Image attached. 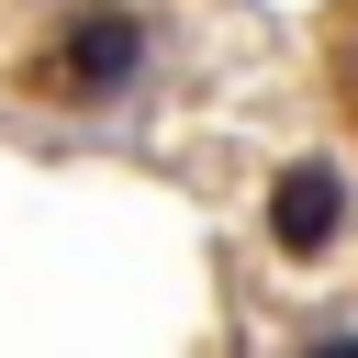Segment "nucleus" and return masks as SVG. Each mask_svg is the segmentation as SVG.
<instances>
[{
	"label": "nucleus",
	"instance_id": "nucleus-1",
	"mask_svg": "<svg viewBox=\"0 0 358 358\" xmlns=\"http://www.w3.org/2000/svg\"><path fill=\"white\" fill-rule=\"evenodd\" d=\"M145 67H157L145 11H134V0H78V11L45 34L34 90H45L56 112H112V101H134V90H145Z\"/></svg>",
	"mask_w": 358,
	"mask_h": 358
},
{
	"label": "nucleus",
	"instance_id": "nucleus-2",
	"mask_svg": "<svg viewBox=\"0 0 358 358\" xmlns=\"http://www.w3.org/2000/svg\"><path fill=\"white\" fill-rule=\"evenodd\" d=\"M347 213H358V190H347V168H336V157H291V168L268 179V246H280L291 268L336 257Z\"/></svg>",
	"mask_w": 358,
	"mask_h": 358
},
{
	"label": "nucleus",
	"instance_id": "nucleus-3",
	"mask_svg": "<svg viewBox=\"0 0 358 358\" xmlns=\"http://www.w3.org/2000/svg\"><path fill=\"white\" fill-rule=\"evenodd\" d=\"M302 358H358V336H347V324H336V336H313V347H302Z\"/></svg>",
	"mask_w": 358,
	"mask_h": 358
}]
</instances>
